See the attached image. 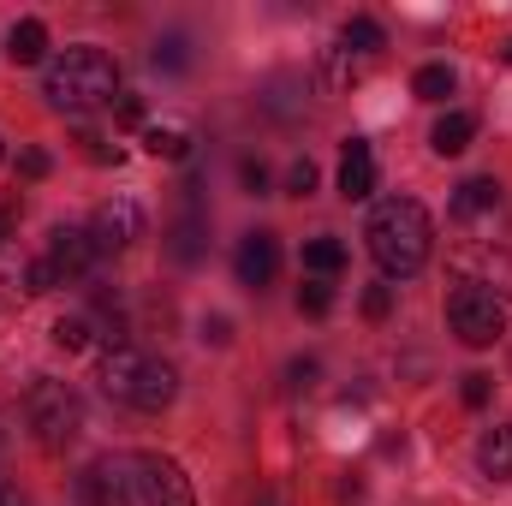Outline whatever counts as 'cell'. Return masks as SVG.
<instances>
[{"label":"cell","instance_id":"cell-1","mask_svg":"<svg viewBox=\"0 0 512 506\" xmlns=\"http://www.w3.org/2000/svg\"><path fill=\"white\" fill-rule=\"evenodd\" d=\"M364 239H370V256L382 262V274H393V280H411V274L429 262L435 227H429V209H423L417 197H387V203H376V209H370Z\"/></svg>","mask_w":512,"mask_h":506},{"label":"cell","instance_id":"cell-2","mask_svg":"<svg viewBox=\"0 0 512 506\" xmlns=\"http://www.w3.org/2000/svg\"><path fill=\"white\" fill-rule=\"evenodd\" d=\"M42 96L60 108V114H90V108H108L120 96V66L114 54L102 48H66L48 60L42 72Z\"/></svg>","mask_w":512,"mask_h":506},{"label":"cell","instance_id":"cell-3","mask_svg":"<svg viewBox=\"0 0 512 506\" xmlns=\"http://www.w3.org/2000/svg\"><path fill=\"white\" fill-rule=\"evenodd\" d=\"M96 381H102L108 399H120L131 411H167L173 393H179L173 364H161V358H149L137 346H108L102 364H96Z\"/></svg>","mask_w":512,"mask_h":506},{"label":"cell","instance_id":"cell-4","mask_svg":"<svg viewBox=\"0 0 512 506\" xmlns=\"http://www.w3.org/2000/svg\"><path fill=\"white\" fill-rule=\"evenodd\" d=\"M78 495L90 506H155V465L149 453H108L84 465Z\"/></svg>","mask_w":512,"mask_h":506},{"label":"cell","instance_id":"cell-5","mask_svg":"<svg viewBox=\"0 0 512 506\" xmlns=\"http://www.w3.org/2000/svg\"><path fill=\"white\" fill-rule=\"evenodd\" d=\"M24 423H30V435H36L48 453H60V447L78 441V429H84V405H78V393H72L66 381L36 376L30 381V393H24Z\"/></svg>","mask_w":512,"mask_h":506},{"label":"cell","instance_id":"cell-6","mask_svg":"<svg viewBox=\"0 0 512 506\" xmlns=\"http://www.w3.org/2000/svg\"><path fill=\"white\" fill-rule=\"evenodd\" d=\"M447 322H453V334L465 340V346H495L501 334H507V310H501V298H489V292H477V286H459L453 298H447Z\"/></svg>","mask_w":512,"mask_h":506},{"label":"cell","instance_id":"cell-7","mask_svg":"<svg viewBox=\"0 0 512 506\" xmlns=\"http://www.w3.org/2000/svg\"><path fill=\"white\" fill-rule=\"evenodd\" d=\"M453 274H459V286H477V292H489V298H512V256L501 245H489V239H471V245H459L453 251Z\"/></svg>","mask_w":512,"mask_h":506},{"label":"cell","instance_id":"cell-8","mask_svg":"<svg viewBox=\"0 0 512 506\" xmlns=\"http://www.w3.org/2000/svg\"><path fill=\"white\" fill-rule=\"evenodd\" d=\"M143 239V203L137 197H108L96 215H90V245L102 256H120Z\"/></svg>","mask_w":512,"mask_h":506},{"label":"cell","instance_id":"cell-9","mask_svg":"<svg viewBox=\"0 0 512 506\" xmlns=\"http://www.w3.org/2000/svg\"><path fill=\"white\" fill-rule=\"evenodd\" d=\"M96 245H90V233L84 227H54L48 233V262H54V274L60 280H84L90 268H96Z\"/></svg>","mask_w":512,"mask_h":506},{"label":"cell","instance_id":"cell-10","mask_svg":"<svg viewBox=\"0 0 512 506\" xmlns=\"http://www.w3.org/2000/svg\"><path fill=\"white\" fill-rule=\"evenodd\" d=\"M233 268H239V280L262 292L274 274H280V245H274V233H245L239 239V256H233Z\"/></svg>","mask_w":512,"mask_h":506},{"label":"cell","instance_id":"cell-11","mask_svg":"<svg viewBox=\"0 0 512 506\" xmlns=\"http://www.w3.org/2000/svg\"><path fill=\"white\" fill-rule=\"evenodd\" d=\"M370 191H376V149L364 137H352L346 143V161H340V197L346 203H364Z\"/></svg>","mask_w":512,"mask_h":506},{"label":"cell","instance_id":"cell-12","mask_svg":"<svg viewBox=\"0 0 512 506\" xmlns=\"http://www.w3.org/2000/svg\"><path fill=\"white\" fill-rule=\"evenodd\" d=\"M48 54V24L42 18H18L12 30H6V60L12 66H36Z\"/></svg>","mask_w":512,"mask_h":506},{"label":"cell","instance_id":"cell-13","mask_svg":"<svg viewBox=\"0 0 512 506\" xmlns=\"http://www.w3.org/2000/svg\"><path fill=\"white\" fill-rule=\"evenodd\" d=\"M477 465H483V477L512 483V417L501 423V429H489V435L477 441Z\"/></svg>","mask_w":512,"mask_h":506},{"label":"cell","instance_id":"cell-14","mask_svg":"<svg viewBox=\"0 0 512 506\" xmlns=\"http://www.w3.org/2000/svg\"><path fill=\"white\" fill-rule=\"evenodd\" d=\"M489 209H501V185H495V179H465V185L453 191V215H459V221H477V215H489Z\"/></svg>","mask_w":512,"mask_h":506},{"label":"cell","instance_id":"cell-15","mask_svg":"<svg viewBox=\"0 0 512 506\" xmlns=\"http://www.w3.org/2000/svg\"><path fill=\"white\" fill-rule=\"evenodd\" d=\"M471 137H477V120L471 114H447V120H435V131H429V149L435 155H465Z\"/></svg>","mask_w":512,"mask_h":506},{"label":"cell","instance_id":"cell-16","mask_svg":"<svg viewBox=\"0 0 512 506\" xmlns=\"http://www.w3.org/2000/svg\"><path fill=\"white\" fill-rule=\"evenodd\" d=\"M340 48L370 60V54H382V48H387V36H382V24H376V18H346V30H340Z\"/></svg>","mask_w":512,"mask_h":506},{"label":"cell","instance_id":"cell-17","mask_svg":"<svg viewBox=\"0 0 512 506\" xmlns=\"http://www.w3.org/2000/svg\"><path fill=\"white\" fill-rule=\"evenodd\" d=\"M304 268H310L316 280H334V274L346 268V245H340V239H310V245H304Z\"/></svg>","mask_w":512,"mask_h":506},{"label":"cell","instance_id":"cell-18","mask_svg":"<svg viewBox=\"0 0 512 506\" xmlns=\"http://www.w3.org/2000/svg\"><path fill=\"white\" fill-rule=\"evenodd\" d=\"M143 149L155 155V161H185L191 155V137L173 126H143Z\"/></svg>","mask_w":512,"mask_h":506},{"label":"cell","instance_id":"cell-19","mask_svg":"<svg viewBox=\"0 0 512 506\" xmlns=\"http://www.w3.org/2000/svg\"><path fill=\"white\" fill-rule=\"evenodd\" d=\"M167 239H173V256H179V262H197V256H203V221H197V209L179 215Z\"/></svg>","mask_w":512,"mask_h":506},{"label":"cell","instance_id":"cell-20","mask_svg":"<svg viewBox=\"0 0 512 506\" xmlns=\"http://www.w3.org/2000/svg\"><path fill=\"white\" fill-rule=\"evenodd\" d=\"M411 90H417V102H447L453 96V72L447 66H417Z\"/></svg>","mask_w":512,"mask_h":506},{"label":"cell","instance_id":"cell-21","mask_svg":"<svg viewBox=\"0 0 512 506\" xmlns=\"http://www.w3.org/2000/svg\"><path fill=\"white\" fill-rule=\"evenodd\" d=\"M90 334H96L90 316H60V322H54V346H60V352H84Z\"/></svg>","mask_w":512,"mask_h":506},{"label":"cell","instance_id":"cell-22","mask_svg":"<svg viewBox=\"0 0 512 506\" xmlns=\"http://www.w3.org/2000/svg\"><path fill=\"white\" fill-rule=\"evenodd\" d=\"M298 310H304V316H328V310H334V286H328V280H304V286H298Z\"/></svg>","mask_w":512,"mask_h":506},{"label":"cell","instance_id":"cell-23","mask_svg":"<svg viewBox=\"0 0 512 506\" xmlns=\"http://www.w3.org/2000/svg\"><path fill=\"white\" fill-rule=\"evenodd\" d=\"M54 286H66V280L54 274V262H48V256H36V262L24 268V292H30V298H42V292H54Z\"/></svg>","mask_w":512,"mask_h":506},{"label":"cell","instance_id":"cell-24","mask_svg":"<svg viewBox=\"0 0 512 506\" xmlns=\"http://www.w3.org/2000/svg\"><path fill=\"white\" fill-rule=\"evenodd\" d=\"M286 191H292V197H310V191H316V161H292Z\"/></svg>","mask_w":512,"mask_h":506},{"label":"cell","instance_id":"cell-25","mask_svg":"<svg viewBox=\"0 0 512 506\" xmlns=\"http://www.w3.org/2000/svg\"><path fill=\"white\" fill-rule=\"evenodd\" d=\"M459 399H465L471 411H483V405H489V376H483V370H471V376H465V387H459Z\"/></svg>","mask_w":512,"mask_h":506},{"label":"cell","instance_id":"cell-26","mask_svg":"<svg viewBox=\"0 0 512 506\" xmlns=\"http://www.w3.org/2000/svg\"><path fill=\"white\" fill-rule=\"evenodd\" d=\"M18 173H24V179H48V173H54V161H48L42 149H18Z\"/></svg>","mask_w":512,"mask_h":506},{"label":"cell","instance_id":"cell-27","mask_svg":"<svg viewBox=\"0 0 512 506\" xmlns=\"http://www.w3.org/2000/svg\"><path fill=\"white\" fill-rule=\"evenodd\" d=\"M155 66H167V72H179V66H185V36H167V42L155 48Z\"/></svg>","mask_w":512,"mask_h":506},{"label":"cell","instance_id":"cell-28","mask_svg":"<svg viewBox=\"0 0 512 506\" xmlns=\"http://www.w3.org/2000/svg\"><path fill=\"white\" fill-rule=\"evenodd\" d=\"M387 310H393V292H387V286H370V292H364V316H370V322H382Z\"/></svg>","mask_w":512,"mask_h":506},{"label":"cell","instance_id":"cell-29","mask_svg":"<svg viewBox=\"0 0 512 506\" xmlns=\"http://www.w3.org/2000/svg\"><path fill=\"white\" fill-rule=\"evenodd\" d=\"M239 179H245V191H251V197H268V167H262V161H245V167H239Z\"/></svg>","mask_w":512,"mask_h":506},{"label":"cell","instance_id":"cell-30","mask_svg":"<svg viewBox=\"0 0 512 506\" xmlns=\"http://www.w3.org/2000/svg\"><path fill=\"white\" fill-rule=\"evenodd\" d=\"M78 149H84L90 161H114V149H108V137H96V131H78Z\"/></svg>","mask_w":512,"mask_h":506},{"label":"cell","instance_id":"cell-31","mask_svg":"<svg viewBox=\"0 0 512 506\" xmlns=\"http://www.w3.org/2000/svg\"><path fill=\"white\" fill-rule=\"evenodd\" d=\"M203 340L227 346V340H233V322H227V316H209V322H203Z\"/></svg>","mask_w":512,"mask_h":506},{"label":"cell","instance_id":"cell-32","mask_svg":"<svg viewBox=\"0 0 512 506\" xmlns=\"http://www.w3.org/2000/svg\"><path fill=\"white\" fill-rule=\"evenodd\" d=\"M12 227H18V197H6V191H0V239H6Z\"/></svg>","mask_w":512,"mask_h":506},{"label":"cell","instance_id":"cell-33","mask_svg":"<svg viewBox=\"0 0 512 506\" xmlns=\"http://www.w3.org/2000/svg\"><path fill=\"white\" fill-rule=\"evenodd\" d=\"M120 120H126V126H143V102H137V96H120Z\"/></svg>","mask_w":512,"mask_h":506},{"label":"cell","instance_id":"cell-34","mask_svg":"<svg viewBox=\"0 0 512 506\" xmlns=\"http://www.w3.org/2000/svg\"><path fill=\"white\" fill-rule=\"evenodd\" d=\"M12 304H18V292H12V286H6V280H0V322H6V316H12Z\"/></svg>","mask_w":512,"mask_h":506},{"label":"cell","instance_id":"cell-35","mask_svg":"<svg viewBox=\"0 0 512 506\" xmlns=\"http://www.w3.org/2000/svg\"><path fill=\"white\" fill-rule=\"evenodd\" d=\"M0 506H24V495H18L12 483H0Z\"/></svg>","mask_w":512,"mask_h":506},{"label":"cell","instance_id":"cell-36","mask_svg":"<svg viewBox=\"0 0 512 506\" xmlns=\"http://www.w3.org/2000/svg\"><path fill=\"white\" fill-rule=\"evenodd\" d=\"M501 54H507V60H512V42H507V48H501Z\"/></svg>","mask_w":512,"mask_h":506},{"label":"cell","instance_id":"cell-37","mask_svg":"<svg viewBox=\"0 0 512 506\" xmlns=\"http://www.w3.org/2000/svg\"><path fill=\"white\" fill-rule=\"evenodd\" d=\"M0 155H6V149H0Z\"/></svg>","mask_w":512,"mask_h":506}]
</instances>
